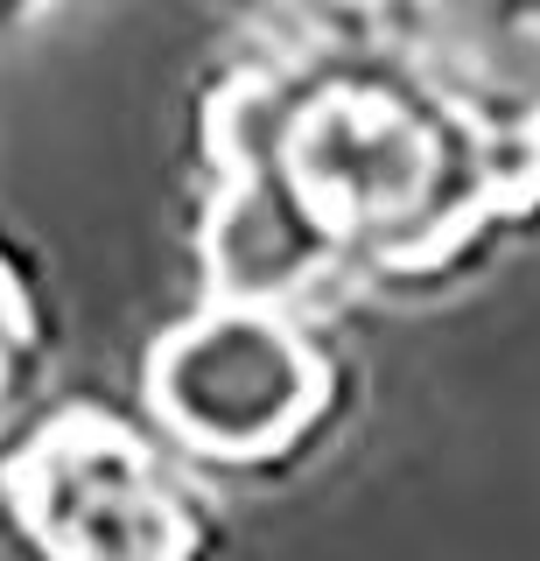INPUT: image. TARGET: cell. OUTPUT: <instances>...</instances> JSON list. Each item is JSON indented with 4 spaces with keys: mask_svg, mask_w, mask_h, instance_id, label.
<instances>
[{
    "mask_svg": "<svg viewBox=\"0 0 540 561\" xmlns=\"http://www.w3.org/2000/svg\"><path fill=\"white\" fill-rule=\"evenodd\" d=\"M309 358L267 323H218L183 351L169 379V408L189 435L218 443V456H253L302 428L309 414Z\"/></svg>",
    "mask_w": 540,
    "mask_h": 561,
    "instance_id": "obj_1",
    "label": "cell"
}]
</instances>
